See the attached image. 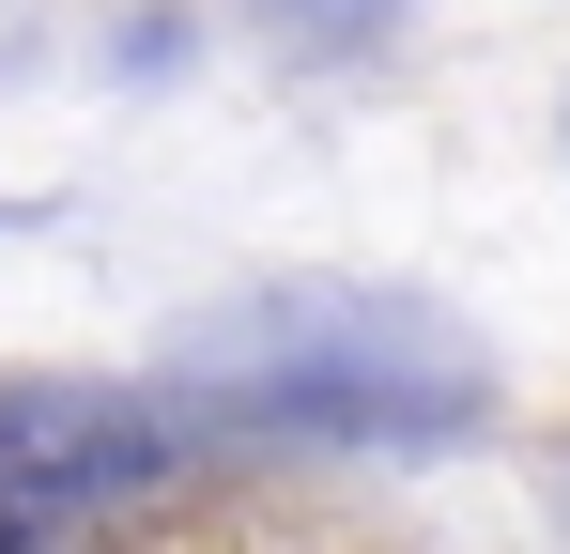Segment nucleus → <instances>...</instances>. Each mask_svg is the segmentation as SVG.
<instances>
[{"label": "nucleus", "mask_w": 570, "mask_h": 554, "mask_svg": "<svg viewBox=\"0 0 570 554\" xmlns=\"http://www.w3.org/2000/svg\"><path fill=\"white\" fill-rule=\"evenodd\" d=\"M155 477H170V432H155V416L47 400V416L0 447V554H78L94 524H124Z\"/></svg>", "instance_id": "obj_1"}]
</instances>
